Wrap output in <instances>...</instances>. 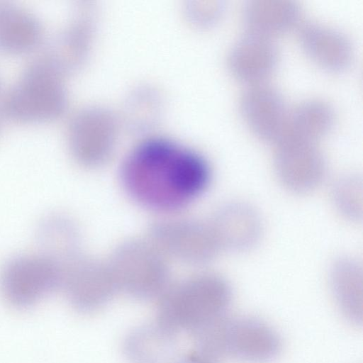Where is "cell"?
Here are the masks:
<instances>
[{"label": "cell", "instance_id": "cell-2", "mask_svg": "<svg viewBox=\"0 0 363 363\" xmlns=\"http://www.w3.org/2000/svg\"><path fill=\"white\" fill-rule=\"evenodd\" d=\"M159 298L157 322L174 333H192L225 316L232 293L223 277L206 273L168 286Z\"/></svg>", "mask_w": 363, "mask_h": 363}, {"label": "cell", "instance_id": "cell-4", "mask_svg": "<svg viewBox=\"0 0 363 363\" xmlns=\"http://www.w3.org/2000/svg\"><path fill=\"white\" fill-rule=\"evenodd\" d=\"M64 104L60 70L44 56L24 70L3 107L4 113L16 121L35 123L55 118Z\"/></svg>", "mask_w": 363, "mask_h": 363}, {"label": "cell", "instance_id": "cell-11", "mask_svg": "<svg viewBox=\"0 0 363 363\" xmlns=\"http://www.w3.org/2000/svg\"><path fill=\"white\" fill-rule=\"evenodd\" d=\"M278 59V49L271 38L248 33L232 47L228 63L235 77L253 84L264 82Z\"/></svg>", "mask_w": 363, "mask_h": 363}, {"label": "cell", "instance_id": "cell-5", "mask_svg": "<svg viewBox=\"0 0 363 363\" xmlns=\"http://www.w3.org/2000/svg\"><path fill=\"white\" fill-rule=\"evenodd\" d=\"M118 289L138 300L160 297L169 286L164 254L152 241L121 244L108 262Z\"/></svg>", "mask_w": 363, "mask_h": 363}, {"label": "cell", "instance_id": "cell-6", "mask_svg": "<svg viewBox=\"0 0 363 363\" xmlns=\"http://www.w3.org/2000/svg\"><path fill=\"white\" fill-rule=\"evenodd\" d=\"M63 270L42 255H21L9 259L0 272V291L11 306H33L61 287Z\"/></svg>", "mask_w": 363, "mask_h": 363}, {"label": "cell", "instance_id": "cell-3", "mask_svg": "<svg viewBox=\"0 0 363 363\" xmlns=\"http://www.w3.org/2000/svg\"><path fill=\"white\" fill-rule=\"evenodd\" d=\"M191 335L198 350L215 359L228 356L246 362L265 363L276 358L281 347L278 333L252 318L224 316Z\"/></svg>", "mask_w": 363, "mask_h": 363}, {"label": "cell", "instance_id": "cell-17", "mask_svg": "<svg viewBox=\"0 0 363 363\" xmlns=\"http://www.w3.org/2000/svg\"><path fill=\"white\" fill-rule=\"evenodd\" d=\"M300 7L294 0H249L243 9L249 33L271 38L294 27Z\"/></svg>", "mask_w": 363, "mask_h": 363}, {"label": "cell", "instance_id": "cell-20", "mask_svg": "<svg viewBox=\"0 0 363 363\" xmlns=\"http://www.w3.org/2000/svg\"><path fill=\"white\" fill-rule=\"evenodd\" d=\"M362 183L357 177L340 180L333 190V201L338 211L351 220L360 218L362 213Z\"/></svg>", "mask_w": 363, "mask_h": 363}, {"label": "cell", "instance_id": "cell-19", "mask_svg": "<svg viewBox=\"0 0 363 363\" xmlns=\"http://www.w3.org/2000/svg\"><path fill=\"white\" fill-rule=\"evenodd\" d=\"M330 285L337 306L343 317L359 325L362 323V272L354 261L340 259L333 267Z\"/></svg>", "mask_w": 363, "mask_h": 363}, {"label": "cell", "instance_id": "cell-8", "mask_svg": "<svg viewBox=\"0 0 363 363\" xmlns=\"http://www.w3.org/2000/svg\"><path fill=\"white\" fill-rule=\"evenodd\" d=\"M151 239L164 254L190 263L208 262L221 248L211 224L196 220L157 223L152 228Z\"/></svg>", "mask_w": 363, "mask_h": 363}, {"label": "cell", "instance_id": "cell-21", "mask_svg": "<svg viewBox=\"0 0 363 363\" xmlns=\"http://www.w3.org/2000/svg\"><path fill=\"white\" fill-rule=\"evenodd\" d=\"M174 363H217L216 359L199 350L182 355Z\"/></svg>", "mask_w": 363, "mask_h": 363}, {"label": "cell", "instance_id": "cell-1", "mask_svg": "<svg viewBox=\"0 0 363 363\" xmlns=\"http://www.w3.org/2000/svg\"><path fill=\"white\" fill-rule=\"evenodd\" d=\"M123 184L143 205L158 211L182 208L208 185L211 169L199 153L164 138L139 143L121 169Z\"/></svg>", "mask_w": 363, "mask_h": 363}, {"label": "cell", "instance_id": "cell-9", "mask_svg": "<svg viewBox=\"0 0 363 363\" xmlns=\"http://www.w3.org/2000/svg\"><path fill=\"white\" fill-rule=\"evenodd\" d=\"M275 145L276 172L288 189L304 193L320 184L325 173V161L315 142L284 138Z\"/></svg>", "mask_w": 363, "mask_h": 363}, {"label": "cell", "instance_id": "cell-16", "mask_svg": "<svg viewBox=\"0 0 363 363\" xmlns=\"http://www.w3.org/2000/svg\"><path fill=\"white\" fill-rule=\"evenodd\" d=\"M38 19L28 10L0 1V50L18 54L31 50L41 40Z\"/></svg>", "mask_w": 363, "mask_h": 363}, {"label": "cell", "instance_id": "cell-14", "mask_svg": "<svg viewBox=\"0 0 363 363\" xmlns=\"http://www.w3.org/2000/svg\"><path fill=\"white\" fill-rule=\"evenodd\" d=\"M299 39L308 57L324 68L339 70L345 68L352 59L350 40L334 28L308 23L300 29Z\"/></svg>", "mask_w": 363, "mask_h": 363}, {"label": "cell", "instance_id": "cell-7", "mask_svg": "<svg viewBox=\"0 0 363 363\" xmlns=\"http://www.w3.org/2000/svg\"><path fill=\"white\" fill-rule=\"evenodd\" d=\"M61 287L71 306L82 313L99 309L118 289L109 263L82 255L65 269Z\"/></svg>", "mask_w": 363, "mask_h": 363}, {"label": "cell", "instance_id": "cell-15", "mask_svg": "<svg viewBox=\"0 0 363 363\" xmlns=\"http://www.w3.org/2000/svg\"><path fill=\"white\" fill-rule=\"evenodd\" d=\"M123 349L130 363H170L177 349L176 333L158 322L143 324L128 333Z\"/></svg>", "mask_w": 363, "mask_h": 363}, {"label": "cell", "instance_id": "cell-18", "mask_svg": "<svg viewBox=\"0 0 363 363\" xmlns=\"http://www.w3.org/2000/svg\"><path fill=\"white\" fill-rule=\"evenodd\" d=\"M334 119L335 112L329 103L316 98L305 99L288 111L277 140L293 138L315 142L330 130Z\"/></svg>", "mask_w": 363, "mask_h": 363}, {"label": "cell", "instance_id": "cell-12", "mask_svg": "<svg viewBox=\"0 0 363 363\" xmlns=\"http://www.w3.org/2000/svg\"><path fill=\"white\" fill-rule=\"evenodd\" d=\"M220 247L242 250L254 246L262 233L257 213L243 203H231L221 208L210 222Z\"/></svg>", "mask_w": 363, "mask_h": 363}, {"label": "cell", "instance_id": "cell-13", "mask_svg": "<svg viewBox=\"0 0 363 363\" xmlns=\"http://www.w3.org/2000/svg\"><path fill=\"white\" fill-rule=\"evenodd\" d=\"M35 238L40 255L63 270L79 255L80 233L76 223L62 214H50L38 224Z\"/></svg>", "mask_w": 363, "mask_h": 363}, {"label": "cell", "instance_id": "cell-22", "mask_svg": "<svg viewBox=\"0 0 363 363\" xmlns=\"http://www.w3.org/2000/svg\"><path fill=\"white\" fill-rule=\"evenodd\" d=\"M3 114H5V113H4L3 103H2L1 104H0V124H1V118H2Z\"/></svg>", "mask_w": 363, "mask_h": 363}, {"label": "cell", "instance_id": "cell-10", "mask_svg": "<svg viewBox=\"0 0 363 363\" xmlns=\"http://www.w3.org/2000/svg\"><path fill=\"white\" fill-rule=\"evenodd\" d=\"M240 108L243 119L257 136L274 143L279 139L289 111L275 87L264 82L249 84L240 96Z\"/></svg>", "mask_w": 363, "mask_h": 363}]
</instances>
